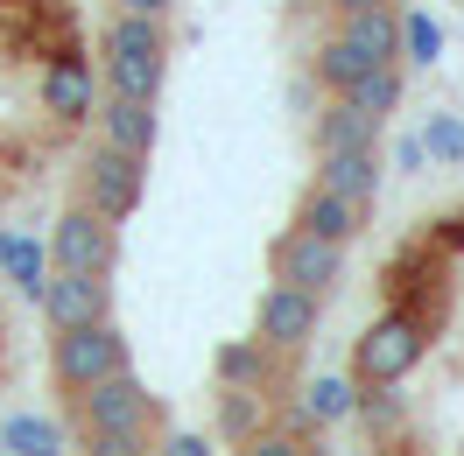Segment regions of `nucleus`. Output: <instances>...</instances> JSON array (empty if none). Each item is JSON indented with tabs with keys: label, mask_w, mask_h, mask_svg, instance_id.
<instances>
[{
	"label": "nucleus",
	"mask_w": 464,
	"mask_h": 456,
	"mask_svg": "<svg viewBox=\"0 0 464 456\" xmlns=\"http://www.w3.org/2000/svg\"><path fill=\"white\" fill-rule=\"evenodd\" d=\"M99 57H106V91L120 99H155L162 71H169V35L155 14H113L99 35Z\"/></svg>",
	"instance_id": "nucleus-1"
},
{
	"label": "nucleus",
	"mask_w": 464,
	"mask_h": 456,
	"mask_svg": "<svg viewBox=\"0 0 464 456\" xmlns=\"http://www.w3.org/2000/svg\"><path fill=\"white\" fill-rule=\"evenodd\" d=\"M71 414H78L85 435H127V442H141V428L155 422L162 407L148 400V386L134 372H106V379H92V386L71 394Z\"/></svg>",
	"instance_id": "nucleus-2"
},
{
	"label": "nucleus",
	"mask_w": 464,
	"mask_h": 456,
	"mask_svg": "<svg viewBox=\"0 0 464 456\" xmlns=\"http://www.w3.org/2000/svg\"><path fill=\"white\" fill-rule=\"evenodd\" d=\"M85 197L99 218H134L148 197V155H127V147L99 141L85 162Z\"/></svg>",
	"instance_id": "nucleus-3"
},
{
	"label": "nucleus",
	"mask_w": 464,
	"mask_h": 456,
	"mask_svg": "<svg viewBox=\"0 0 464 456\" xmlns=\"http://www.w3.org/2000/svg\"><path fill=\"white\" fill-rule=\"evenodd\" d=\"M415 358H422V323H408V316H380L373 330L359 337V351H352V372H359L366 386H394V379L415 372Z\"/></svg>",
	"instance_id": "nucleus-4"
},
{
	"label": "nucleus",
	"mask_w": 464,
	"mask_h": 456,
	"mask_svg": "<svg viewBox=\"0 0 464 456\" xmlns=\"http://www.w3.org/2000/svg\"><path fill=\"white\" fill-rule=\"evenodd\" d=\"M317 316H324V295L275 281L261 295V309H254V337H261L267 351H303V344L317 337Z\"/></svg>",
	"instance_id": "nucleus-5"
},
{
	"label": "nucleus",
	"mask_w": 464,
	"mask_h": 456,
	"mask_svg": "<svg viewBox=\"0 0 464 456\" xmlns=\"http://www.w3.org/2000/svg\"><path fill=\"white\" fill-rule=\"evenodd\" d=\"M106 372H127V337L113 323H85V330H63L57 337V379L71 394L92 386V379H106Z\"/></svg>",
	"instance_id": "nucleus-6"
},
{
	"label": "nucleus",
	"mask_w": 464,
	"mask_h": 456,
	"mask_svg": "<svg viewBox=\"0 0 464 456\" xmlns=\"http://www.w3.org/2000/svg\"><path fill=\"white\" fill-rule=\"evenodd\" d=\"M50 260L63 274H106L113 267V218H99L92 204L63 211L57 232H50Z\"/></svg>",
	"instance_id": "nucleus-7"
},
{
	"label": "nucleus",
	"mask_w": 464,
	"mask_h": 456,
	"mask_svg": "<svg viewBox=\"0 0 464 456\" xmlns=\"http://www.w3.org/2000/svg\"><path fill=\"white\" fill-rule=\"evenodd\" d=\"M338 274H345V246H331V239H317V232H303V225L275 239V281L324 295V288H338Z\"/></svg>",
	"instance_id": "nucleus-8"
},
{
	"label": "nucleus",
	"mask_w": 464,
	"mask_h": 456,
	"mask_svg": "<svg viewBox=\"0 0 464 456\" xmlns=\"http://www.w3.org/2000/svg\"><path fill=\"white\" fill-rule=\"evenodd\" d=\"M43 309L57 330H85V323H106V274H63L43 281Z\"/></svg>",
	"instance_id": "nucleus-9"
},
{
	"label": "nucleus",
	"mask_w": 464,
	"mask_h": 456,
	"mask_svg": "<svg viewBox=\"0 0 464 456\" xmlns=\"http://www.w3.org/2000/svg\"><path fill=\"white\" fill-rule=\"evenodd\" d=\"M99 141L127 147V155H155V99H99Z\"/></svg>",
	"instance_id": "nucleus-10"
},
{
	"label": "nucleus",
	"mask_w": 464,
	"mask_h": 456,
	"mask_svg": "<svg viewBox=\"0 0 464 456\" xmlns=\"http://www.w3.org/2000/svg\"><path fill=\"white\" fill-rule=\"evenodd\" d=\"M317 183L366 211V204L380 197V155H373V147H338V155H317Z\"/></svg>",
	"instance_id": "nucleus-11"
},
{
	"label": "nucleus",
	"mask_w": 464,
	"mask_h": 456,
	"mask_svg": "<svg viewBox=\"0 0 464 456\" xmlns=\"http://www.w3.org/2000/svg\"><path fill=\"white\" fill-rule=\"evenodd\" d=\"M345 43L366 63H401V14L394 7H359V14H345Z\"/></svg>",
	"instance_id": "nucleus-12"
},
{
	"label": "nucleus",
	"mask_w": 464,
	"mask_h": 456,
	"mask_svg": "<svg viewBox=\"0 0 464 456\" xmlns=\"http://www.w3.org/2000/svg\"><path fill=\"white\" fill-rule=\"evenodd\" d=\"M43 106L57 119H92V106H99V99H92V71L78 57H57L43 71Z\"/></svg>",
	"instance_id": "nucleus-13"
},
{
	"label": "nucleus",
	"mask_w": 464,
	"mask_h": 456,
	"mask_svg": "<svg viewBox=\"0 0 464 456\" xmlns=\"http://www.w3.org/2000/svg\"><path fill=\"white\" fill-rule=\"evenodd\" d=\"M380 119H366L352 99H331L317 113V155H338V147H373Z\"/></svg>",
	"instance_id": "nucleus-14"
},
{
	"label": "nucleus",
	"mask_w": 464,
	"mask_h": 456,
	"mask_svg": "<svg viewBox=\"0 0 464 456\" xmlns=\"http://www.w3.org/2000/svg\"><path fill=\"white\" fill-rule=\"evenodd\" d=\"M303 232H317V239H331V246H352V232H359V204H345L338 190H310L303 197Z\"/></svg>",
	"instance_id": "nucleus-15"
},
{
	"label": "nucleus",
	"mask_w": 464,
	"mask_h": 456,
	"mask_svg": "<svg viewBox=\"0 0 464 456\" xmlns=\"http://www.w3.org/2000/svg\"><path fill=\"white\" fill-rule=\"evenodd\" d=\"M310 71H317V85L331 91V99H345V91L359 85L366 71H373V63L359 57V50H352L345 35H331V43H317V57H310Z\"/></svg>",
	"instance_id": "nucleus-16"
},
{
	"label": "nucleus",
	"mask_w": 464,
	"mask_h": 456,
	"mask_svg": "<svg viewBox=\"0 0 464 456\" xmlns=\"http://www.w3.org/2000/svg\"><path fill=\"white\" fill-rule=\"evenodd\" d=\"M345 99H352L366 119H387L394 106H401V71H394V63H373V71H366V78L345 91Z\"/></svg>",
	"instance_id": "nucleus-17"
},
{
	"label": "nucleus",
	"mask_w": 464,
	"mask_h": 456,
	"mask_svg": "<svg viewBox=\"0 0 464 456\" xmlns=\"http://www.w3.org/2000/svg\"><path fill=\"white\" fill-rule=\"evenodd\" d=\"M218 379H226V386H254V394H261V379H267V344L254 337V344H226V351H218Z\"/></svg>",
	"instance_id": "nucleus-18"
},
{
	"label": "nucleus",
	"mask_w": 464,
	"mask_h": 456,
	"mask_svg": "<svg viewBox=\"0 0 464 456\" xmlns=\"http://www.w3.org/2000/svg\"><path fill=\"white\" fill-rule=\"evenodd\" d=\"M7 450L14 456H63V435H57V422L14 414V422H7Z\"/></svg>",
	"instance_id": "nucleus-19"
},
{
	"label": "nucleus",
	"mask_w": 464,
	"mask_h": 456,
	"mask_svg": "<svg viewBox=\"0 0 464 456\" xmlns=\"http://www.w3.org/2000/svg\"><path fill=\"white\" fill-rule=\"evenodd\" d=\"M7 274H14V288H22V295H43V267H50V253H43V246H29V239H7Z\"/></svg>",
	"instance_id": "nucleus-20"
},
{
	"label": "nucleus",
	"mask_w": 464,
	"mask_h": 456,
	"mask_svg": "<svg viewBox=\"0 0 464 456\" xmlns=\"http://www.w3.org/2000/svg\"><path fill=\"white\" fill-rule=\"evenodd\" d=\"M401 57L408 63H436L443 57V29H436L430 14H401Z\"/></svg>",
	"instance_id": "nucleus-21"
},
{
	"label": "nucleus",
	"mask_w": 464,
	"mask_h": 456,
	"mask_svg": "<svg viewBox=\"0 0 464 456\" xmlns=\"http://www.w3.org/2000/svg\"><path fill=\"white\" fill-rule=\"evenodd\" d=\"M303 407H310V422H338V414H352V386L345 379H317Z\"/></svg>",
	"instance_id": "nucleus-22"
},
{
	"label": "nucleus",
	"mask_w": 464,
	"mask_h": 456,
	"mask_svg": "<svg viewBox=\"0 0 464 456\" xmlns=\"http://www.w3.org/2000/svg\"><path fill=\"white\" fill-rule=\"evenodd\" d=\"M359 414H366V428H380V435H394V428H401V400L387 394V386H373V394L359 400Z\"/></svg>",
	"instance_id": "nucleus-23"
},
{
	"label": "nucleus",
	"mask_w": 464,
	"mask_h": 456,
	"mask_svg": "<svg viewBox=\"0 0 464 456\" xmlns=\"http://www.w3.org/2000/svg\"><path fill=\"white\" fill-rule=\"evenodd\" d=\"M254 386H232L226 394V414H218V428H226V435H254Z\"/></svg>",
	"instance_id": "nucleus-24"
},
{
	"label": "nucleus",
	"mask_w": 464,
	"mask_h": 456,
	"mask_svg": "<svg viewBox=\"0 0 464 456\" xmlns=\"http://www.w3.org/2000/svg\"><path fill=\"white\" fill-rule=\"evenodd\" d=\"M422 147H430L436 162H464V127H458V119H430Z\"/></svg>",
	"instance_id": "nucleus-25"
},
{
	"label": "nucleus",
	"mask_w": 464,
	"mask_h": 456,
	"mask_svg": "<svg viewBox=\"0 0 464 456\" xmlns=\"http://www.w3.org/2000/svg\"><path fill=\"white\" fill-rule=\"evenodd\" d=\"M246 456H303L295 435H246Z\"/></svg>",
	"instance_id": "nucleus-26"
},
{
	"label": "nucleus",
	"mask_w": 464,
	"mask_h": 456,
	"mask_svg": "<svg viewBox=\"0 0 464 456\" xmlns=\"http://www.w3.org/2000/svg\"><path fill=\"white\" fill-rule=\"evenodd\" d=\"M85 456H134V442H127V435H92Z\"/></svg>",
	"instance_id": "nucleus-27"
},
{
	"label": "nucleus",
	"mask_w": 464,
	"mask_h": 456,
	"mask_svg": "<svg viewBox=\"0 0 464 456\" xmlns=\"http://www.w3.org/2000/svg\"><path fill=\"white\" fill-rule=\"evenodd\" d=\"M162 456H211V442H204V435H169Z\"/></svg>",
	"instance_id": "nucleus-28"
},
{
	"label": "nucleus",
	"mask_w": 464,
	"mask_h": 456,
	"mask_svg": "<svg viewBox=\"0 0 464 456\" xmlns=\"http://www.w3.org/2000/svg\"><path fill=\"white\" fill-rule=\"evenodd\" d=\"M113 7H120V14H155V22H162L176 0H113Z\"/></svg>",
	"instance_id": "nucleus-29"
},
{
	"label": "nucleus",
	"mask_w": 464,
	"mask_h": 456,
	"mask_svg": "<svg viewBox=\"0 0 464 456\" xmlns=\"http://www.w3.org/2000/svg\"><path fill=\"white\" fill-rule=\"evenodd\" d=\"M338 14H359V7H387V0H331Z\"/></svg>",
	"instance_id": "nucleus-30"
},
{
	"label": "nucleus",
	"mask_w": 464,
	"mask_h": 456,
	"mask_svg": "<svg viewBox=\"0 0 464 456\" xmlns=\"http://www.w3.org/2000/svg\"><path fill=\"white\" fill-rule=\"evenodd\" d=\"M134 456H141V450H134Z\"/></svg>",
	"instance_id": "nucleus-31"
}]
</instances>
